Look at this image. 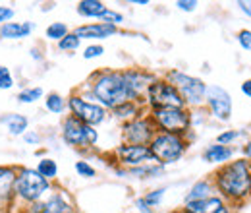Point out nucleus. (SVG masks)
Masks as SVG:
<instances>
[{"mask_svg": "<svg viewBox=\"0 0 251 213\" xmlns=\"http://www.w3.org/2000/svg\"><path fill=\"white\" fill-rule=\"evenodd\" d=\"M215 184L213 181H199L191 186V190L186 196V202H197V200H205V198H211L215 196Z\"/></svg>", "mask_w": 251, "mask_h": 213, "instance_id": "nucleus-22", "label": "nucleus"}, {"mask_svg": "<svg viewBox=\"0 0 251 213\" xmlns=\"http://www.w3.org/2000/svg\"><path fill=\"white\" fill-rule=\"evenodd\" d=\"M68 33H70V31H68V26H66V24H62V22H52V24L47 28V31H45L47 39L56 41V43H58V41H62Z\"/></svg>", "mask_w": 251, "mask_h": 213, "instance_id": "nucleus-27", "label": "nucleus"}, {"mask_svg": "<svg viewBox=\"0 0 251 213\" xmlns=\"http://www.w3.org/2000/svg\"><path fill=\"white\" fill-rule=\"evenodd\" d=\"M168 213H186L184 210H174V212H168Z\"/></svg>", "mask_w": 251, "mask_h": 213, "instance_id": "nucleus-45", "label": "nucleus"}, {"mask_svg": "<svg viewBox=\"0 0 251 213\" xmlns=\"http://www.w3.org/2000/svg\"><path fill=\"white\" fill-rule=\"evenodd\" d=\"M62 140L75 150H87L97 146L99 132L93 126H87L81 121H77L75 117L68 115L62 122Z\"/></svg>", "mask_w": 251, "mask_h": 213, "instance_id": "nucleus-8", "label": "nucleus"}, {"mask_svg": "<svg viewBox=\"0 0 251 213\" xmlns=\"http://www.w3.org/2000/svg\"><path fill=\"white\" fill-rule=\"evenodd\" d=\"M45 107L52 115H62L64 111H66V107H68V101L64 99L60 93H49L45 97Z\"/></svg>", "mask_w": 251, "mask_h": 213, "instance_id": "nucleus-25", "label": "nucleus"}, {"mask_svg": "<svg viewBox=\"0 0 251 213\" xmlns=\"http://www.w3.org/2000/svg\"><path fill=\"white\" fill-rule=\"evenodd\" d=\"M43 97V90L41 88H25L16 95V99L24 105H31V103H37L39 99Z\"/></svg>", "mask_w": 251, "mask_h": 213, "instance_id": "nucleus-28", "label": "nucleus"}, {"mask_svg": "<svg viewBox=\"0 0 251 213\" xmlns=\"http://www.w3.org/2000/svg\"><path fill=\"white\" fill-rule=\"evenodd\" d=\"M104 10H106V6L100 0H81L77 4V14L83 16V18H97L99 20V16Z\"/></svg>", "mask_w": 251, "mask_h": 213, "instance_id": "nucleus-23", "label": "nucleus"}, {"mask_svg": "<svg viewBox=\"0 0 251 213\" xmlns=\"http://www.w3.org/2000/svg\"><path fill=\"white\" fill-rule=\"evenodd\" d=\"M244 157H246L248 161H251V142H248V144L244 146Z\"/></svg>", "mask_w": 251, "mask_h": 213, "instance_id": "nucleus-42", "label": "nucleus"}, {"mask_svg": "<svg viewBox=\"0 0 251 213\" xmlns=\"http://www.w3.org/2000/svg\"><path fill=\"white\" fill-rule=\"evenodd\" d=\"M238 6H240L248 16H251V2H238Z\"/></svg>", "mask_w": 251, "mask_h": 213, "instance_id": "nucleus-41", "label": "nucleus"}, {"mask_svg": "<svg viewBox=\"0 0 251 213\" xmlns=\"http://www.w3.org/2000/svg\"><path fill=\"white\" fill-rule=\"evenodd\" d=\"M102 53H104V47H102V45H89V47L83 51V59H85V61L99 59Z\"/></svg>", "mask_w": 251, "mask_h": 213, "instance_id": "nucleus-34", "label": "nucleus"}, {"mask_svg": "<svg viewBox=\"0 0 251 213\" xmlns=\"http://www.w3.org/2000/svg\"><path fill=\"white\" fill-rule=\"evenodd\" d=\"M133 4H139V6H145V4H149L147 0H133Z\"/></svg>", "mask_w": 251, "mask_h": 213, "instance_id": "nucleus-44", "label": "nucleus"}, {"mask_svg": "<svg viewBox=\"0 0 251 213\" xmlns=\"http://www.w3.org/2000/svg\"><path fill=\"white\" fill-rule=\"evenodd\" d=\"M0 122L6 126V130H8L10 136H24V134L27 132V126H29L27 117L18 115V113L2 115V117H0Z\"/></svg>", "mask_w": 251, "mask_h": 213, "instance_id": "nucleus-19", "label": "nucleus"}, {"mask_svg": "<svg viewBox=\"0 0 251 213\" xmlns=\"http://www.w3.org/2000/svg\"><path fill=\"white\" fill-rule=\"evenodd\" d=\"M232 155H234V150H232L230 146L213 144V146H209V148L203 152V161H207V163H222V165H226V163H230Z\"/></svg>", "mask_w": 251, "mask_h": 213, "instance_id": "nucleus-20", "label": "nucleus"}, {"mask_svg": "<svg viewBox=\"0 0 251 213\" xmlns=\"http://www.w3.org/2000/svg\"><path fill=\"white\" fill-rule=\"evenodd\" d=\"M50 190V183L43 179L37 169L31 167H18L16 177V202H24L27 206L37 204L43 200V196Z\"/></svg>", "mask_w": 251, "mask_h": 213, "instance_id": "nucleus-3", "label": "nucleus"}, {"mask_svg": "<svg viewBox=\"0 0 251 213\" xmlns=\"http://www.w3.org/2000/svg\"><path fill=\"white\" fill-rule=\"evenodd\" d=\"M176 6H178V10H182V12H193V10L197 8V2H195V0H178Z\"/></svg>", "mask_w": 251, "mask_h": 213, "instance_id": "nucleus-38", "label": "nucleus"}, {"mask_svg": "<svg viewBox=\"0 0 251 213\" xmlns=\"http://www.w3.org/2000/svg\"><path fill=\"white\" fill-rule=\"evenodd\" d=\"M33 30H35V26L31 22H8V24L0 26V37L10 39V41H18V39L29 37Z\"/></svg>", "mask_w": 251, "mask_h": 213, "instance_id": "nucleus-18", "label": "nucleus"}, {"mask_svg": "<svg viewBox=\"0 0 251 213\" xmlns=\"http://www.w3.org/2000/svg\"><path fill=\"white\" fill-rule=\"evenodd\" d=\"M99 22H100V24H108V26L118 28V26L124 22V16H122L120 12H114V10L106 8V10H104V12L99 16Z\"/></svg>", "mask_w": 251, "mask_h": 213, "instance_id": "nucleus-30", "label": "nucleus"}, {"mask_svg": "<svg viewBox=\"0 0 251 213\" xmlns=\"http://www.w3.org/2000/svg\"><path fill=\"white\" fill-rule=\"evenodd\" d=\"M31 59H37V61H41V55H39V49H31Z\"/></svg>", "mask_w": 251, "mask_h": 213, "instance_id": "nucleus-43", "label": "nucleus"}, {"mask_svg": "<svg viewBox=\"0 0 251 213\" xmlns=\"http://www.w3.org/2000/svg\"><path fill=\"white\" fill-rule=\"evenodd\" d=\"M141 111H143V105H141V103L127 101V103H124V105L116 107V109L112 111V115H114V119H118V121H122L126 124V122L141 117Z\"/></svg>", "mask_w": 251, "mask_h": 213, "instance_id": "nucleus-21", "label": "nucleus"}, {"mask_svg": "<svg viewBox=\"0 0 251 213\" xmlns=\"http://www.w3.org/2000/svg\"><path fill=\"white\" fill-rule=\"evenodd\" d=\"M188 146L189 142L186 136L166 134V132H157L155 138L149 144L151 153H153L157 165H160V167L170 165V163H176L178 159H182L184 153L188 152Z\"/></svg>", "mask_w": 251, "mask_h": 213, "instance_id": "nucleus-4", "label": "nucleus"}, {"mask_svg": "<svg viewBox=\"0 0 251 213\" xmlns=\"http://www.w3.org/2000/svg\"><path fill=\"white\" fill-rule=\"evenodd\" d=\"M242 93H244L246 97H250V99H251V80H246V82L242 84Z\"/></svg>", "mask_w": 251, "mask_h": 213, "instance_id": "nucleus-40", "label": "nucleus"}, {"mask_svg": "<svg viewBox=\"0 0 251 213\" xmlns=\"http://www.w3.org/2000/svg\"><path fill=\"white\" fill-rule=\"evenodd\" d=\"M122 74H124L126 86L129 91V99L145 105L147 90L157 80V76L151 74L149 70H143V68H127V70H122Z\"/></svg>", "mask_w": 251, "mask_h": 213, "instance_id": "nucleus-12", "label": "nucleus"}, {"mask_svg": "<svg viewBox=\"0 0 251 213\" xmlns=\"http://www.w3.org/2000/svg\"><path fill=\"white\" fill-rule=\"evenodd\" d=\"M238 136H240V132H236V130L222 132V134H219V138H217V144H220V146H230Z\"/></svg>", "mask_w": 251, "mask_h": 213, "instance_id": "nucleus-35", "label": "nucleus"}, {"mask_svg": "<svg viewBox=\"0 0 251 213\" xmlns=\"http://www.w3.org/2000/svg\"><path fill=\"white\" fill-rule=\"evenodd\" d=\"M250 167H251V161H250Z\"/></svg>", "mask_w": 251, "mask_h": 213, "instance_id": "nucleus-46", "label": "nucleus"}, {"mask_svg": "<svg viewBox=\"0 0 251 213\" xmlns=\"http://www.w3.org/2000/svg\"><path fill=\"white\" fill-rule=\"evenodd\" d=\"M79 43H81V39L72 31V33H68V35L64 37L62 41H58V49H60L62 53H74V51L79 49Z\"/></svg>", "mask_w": 251, "mask_h": 213, "instance_id": "nucleus-29", "label": "nucleus"}, {"mask_svg": "<svg viewBox=\"0 0 251 213\" xmlns=\"http://www.w3.org/2000/svg\"><path fill=\"white\" fill-rule=\"evenodd\" d=\"M68 109H70L72 117H75L77 121H81L87 126H93V128L102 124L104 119H106V109L104 107H100L95 101L85 99L79 93H72L68 97Z\"/></svg>", "mask_w": 251, "mask_h": 213, "instance_id": "nucleus-9", "label": "nucleus"}, {"mask_svg": "<svg viewBox=\"0 0 251 213\" xmlns=\"http://www.w3.org/2000/svg\"><path fill=\"white\" fill-rule=\"evenodd\" d=\"M24 142L29 144V146H37V144L41 142V136H39L37 132H29V130H27V132L24 134Z\"/></svg>", "mask_w": 251, "mask_h": 213, "instance_id": "nucleus-39", "label": "nucleus"}, {"mask_svg": "<svg viewBox=\"0 0 251 213\" xmlns=\"http://www.w3.org/2000/svg\"><path fill=\"white\" fill-rule=\"evenodd\" d=\"M157 128L149 115H141L133 121L126 122L122 126V138L124 144H133V146H149L151 140L155 138Z\"/></svg>", "mask_w": 251, "mask_h": 213, "instance_id": "nucleus-10", "label": "nucleus"}, {"mask_svg": "<svg viewBox=\"0 0 251 213\" xmlns=\"http://www.w3.org/2000/svg\"><path fill=\"white\" fill-rule=\"evenodd\" d=\"M226 208L224 200L220 196H211L205 200H197V202H186L184 212L186 213H220Z\"/></svg>", "mask_w": 251, "mask_h": 213, "instance_id": "nucleus-17", "label": "nucleus"}, {"mask_svg": "<svg viewBox=\"0 0 251 213\" xmlns=\"http://www.w3.org/2000/svg\"><path fill=\"white\" fill-rule=\"evenodd\" d=\"M238 43L246 49V51H251V30H244L238 33Z\"/></svg>", "mask_w": 251, "mask_h": 213, "instance_id": "nucleus-36", "label": "nucleus"}, {"mask_svg": "<svg viewBox=\"0 0 251 213\" xmlns=\"http://www.w3.org/2000/svg\"><path fill=\"white\" fill-rule=\"evenodd\" d=\"M160 173H162V167L160 165H143V167H135V169H127L126 171V175L137 177V179H151V177L160 175Z\"/></svg>", "mask_w": 251, "mask_h": 213, "instance_id": "nucleus-26", "label": "nucleus"}, {"mask_svg": "<svg viewBox=\"0 0 251 213\" xmlns=\"http://www.w3.org/2000/svg\"><path fill=\"white\" fill-rule=\"evenodd\" d=\"M75 173H77L79 177H83V179H93L95 175H97V171H95L87 161H77V163H75Z\"/></svg>", "mask_w": 251, "mask_h": 213, "instance_id": "nucleus-33", "label": "nucleus"}, {"mask_svg": "<svg viewBox=\"0 0 251 213\" xmlns=\"http://www.w3.org/2000/svg\"><path fill=\"white\" fill-rule=\"evenodd\" d=\"M89 101L93 99L106 111H114L129 99L122 70H97L89 78Z\"/></svg>", "mask_w": 251, "mask_h": 213, "instance_id": "nucleus-2", "label": "nucleus"}, {"mask_svg": "<svg viewBox=\"0 0 251 213\" xmlns=\"http://www.w3.org/2000/svg\"><path fill=\"white\" fill-rule=\"evenodd\" d=\"M16 177H18V167L0 165V210L14 208V202H16Z\"/></svg>", "mask_w": 251, "mask_h": 213, "instance_id": "nucleus-14", "label": "nucleus"}, {"mask_svg": "<svg viewBox=\"0 0 251 213\" xmlns=\"http://www.w3.org/2000/svg\"><path fill=\"white\" fill-rule=\"evenodd\" d=\"M37 173H39L43 179H47V181L50 183V181H54V179L58 177V165H56L54 159L43 157V159H39V163H37Z\"/></svg>", "mask_w": 251, "mask_h": 213, "instance_id": "nucleus-24", "label": "nucleus"}, {"mask_svg": "<svg viewBox=\"0 0 251 213\" xmlns=\"http://www.w3.org/2000/svg\"><path fill=\"white\" fill-rule=\"evenodd\" d=\"M112 155H114L116 163L122 165L126 171H127V169H135V167H143V165H153V163H157L149 146L122 144V146H118V148L112 152Z\"/></svg>", "mask_w": 251, "mask_h": 213, "instance_id": "nucleus-11", "label": "nucleus"}, {"mask_svg": "<svg viewBox=\"0 0 251 213\" xmlns=\"http://www.w3.org/2000/svg\"><path fill=\"white\" fill-rule=\"evenodd\" d=\"M215 188L220 192L222 200H230L234 204L246 202L251 198V167L248 159H238L222 165L215 173Z\"/></svg>", "mask_w": 251, "mask_h": 213, "instance_id": "nucleus-1", "label": "nucleus"}, {"mask_svg": "<svg viewBox=\"0 0 251 213\" xmlns=\"http://www.w3.org/2000/svg\"><path fill=\"white\" fill-rule=\"evenodd\" d=\"M205 105L209 107L211 115L219 121H230L232 117V97L219 86H207Z\"/></svg>", "mask_w": 251, "mask_h": 213, "instance_id": "nucleus-13", "label": "nucleus"}, {"mask_svg": "<svg viewBox=\"0 0 251 213\" xmlns=\"http://www.w3.org/2000/svg\"><path fill=\"white\" fill-rule=\"evenodd\" d=\"M74 33L79 37V39H89V41H99V39H108L112 35L118 33V28L114 26H108V24H85V26H79L75 28Z\"/></svg>", "mask_w": 251, "mask_h": 213, "instance_id": "nucleus-15", "label": "nucleus"}, {"mask_svg": "<svg viewBox=\"0 0 251 213\" xmlns=\"http://www.w3.org/2000/svg\"><path fill=\"white\" fill-rule=\"evenodd\" d=\"M157 132L186 136L191 128V111L189 109H153L149 111Z\"/></svg>", "mask_w": 251, "mask_h": 213, "instance_id": "nucleus-5", "label": "nucleus"}, {"mask_svg": "<svg viewBox=\"0 0 251 213\" xmlns=\"http://www.w3.org/2000/svg\"><path fill=\"white\" fill-rule=\"evenodd\" d=\"M145 105L153 109H188L182 95L178 90L166 80V78H157L145 95Z\"/></svg>", "mask_w": 251, "mask_h": 213, "instance_id": "nucleus-7", "label": "nucleus"}, {"mask_svg": "<svg viewBox=\"0 0 251 213\" xmlns=\"http://www.w3.org/2000/svg\"><path fill=\"white\" fill-rule=\"evenodd\" d=\"M12 88H14V76H12L10 68L0 66V90L6 91V90H12Z\"/></svg>", "mask_w": 251, "mask_h": 213, "instance_id": "nucleus-32", "label": "nucleus"}, {"mask_svg": "<svg viewBox=\"0 0 251 213\" xmlns=\"http://www.w3.org/2000/svg\"><path fill=\"white\" fill-rule=\"evenodd\" d=\"M14 14H16V12H14L10 6H0V26H4V24H8V22H12Z\"/></svg>", "mask_w": 251, "mask_h": 213, "instance_id": "nucleus-37", "label": "nucleus"}, {"mask_svg": "<svg viewBox=\"0 0 251 213\" xmlns=\"http://www.w3.org/2000/svg\"><path fill=\"white\" fill-rule=\"evenodd\" d=\"M43 213H75L74 206L64 190L52 192L47 200H43Z\"/></svg>", "mask_w": 251, "mask_h": 213, "instance_id": "nucleus-16", "label": "nucleus"}, {"mask_svg": "<svg viewBox=\"0 0 251 213\" xmlns=\"http://www.w3.org/2000/svg\"><path fill=\"white\" fill-rule=\"evenodd\" d=\"M166 80L178 90L182 95L186 107H201L205 103V93H207V84H203V80L184 74L182 70H170L166 72Z\"/></svg>", "mask_w": 251, "mask_h": 213, "instance_id": "nucleus-6", "label": "nucleus"}, {"mask_svg": "<svg viewBox=\"0 0 251 213\" xmlns=\"http://www.w3.org/2000/svg\"><path fill=\"white\" fill-rule=\"evenodd\" d=\"M164 192H166V188H157V190L145 194V196H143V202H145L151 210H155L157 206H160V202H162V198H164Z\"/></svg>", "mask_w": 251, "mask_h": 213, "instance_id": "nucleus-31", "label": "nucleus"}]
</instances>
